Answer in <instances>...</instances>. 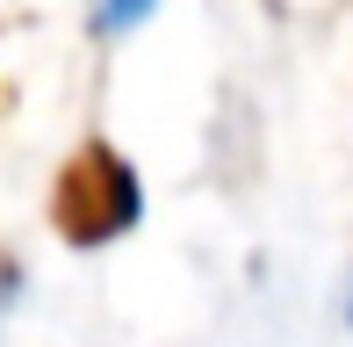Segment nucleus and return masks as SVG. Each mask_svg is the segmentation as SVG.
<instances>
[{
	"instance_id": "obj_3",
	"label": "nucleus",
	"mask_w": 353,
	"mask_h": 347,
	"mask_svg": "<svg viewBox=\"0 0 353 347\" xmlns=\"http://www.w3.org/2000/svg\"><path fill=\"white\" fill-rule=\"evenodd\" d=\"M346 319H353V297H346Z\"/></svg>"
},
{
	"instance_id": "obj_2",
	"label": "nucleus",
	"mask_w": 353,
	"mask_h": 347,
	"mask_svg": "<svg viewBox=\"0 0 353 347\" xmlns=\"http://www.w3.org/2000/svg\"><path fill=\"white\" fill-rule=\"evenodd\" d=\"M152 8L159 0H94V29H101V37H123V29H137Z\"/></svg>"
},
{
	"instance_id": "obj_1",
	"label": "nucleus",
	"mask_w": 353,
	"mask_h": 347,
	"mask_svg": "<svg viewBox=\"0 0 353 347\" xmlns=\"http://www.w3.org/2000/svg\"><path fill=\"white\" fill-rule=\"evenodd\" d=\"M51 210H58V225H65L72 239H108V232H123L137 217V181H130V167L108 145H87L58 174V203Z\"/></svg>"
}]
</instances>
